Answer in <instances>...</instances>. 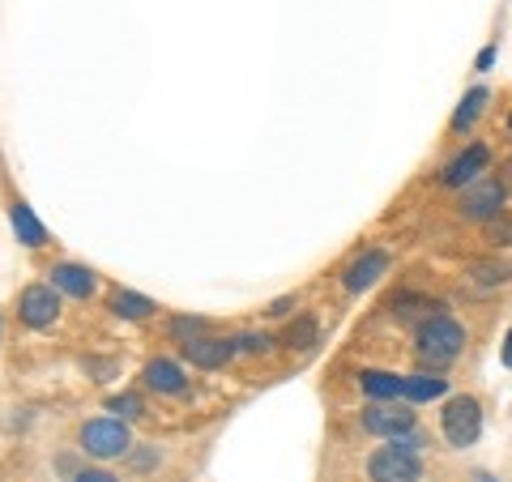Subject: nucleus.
<instances>
[{"label":"nucleus","instance_id":"1","mask_svg":"<svg viewBox=\"0 0 512 482\" xmlns=\"http://www.w3.org/2000/svg\"><path fill=\"white\" fill-rule=\"evenodd\" d=\"M466 350V329L453 316H431L419 325V359L427 367H448Z\"/></svg>","mask_w":512,"mask_h":482},{"label":"nucleus","instance_id":"2","mask_svg":"<svg viewBox=\"0 0 512 482\" xmlns=\"http://www.w3.org/2000/svg\"><path fill=\"white\" fill-rule=\"evenodd\" d=\"M440 427H444V440L453 448H470L478 436H483V406L474 397H453L440 414Z\"/></svg>","mask_w":512,"mask_h":482},{"label":"nucleus","instance_id":"3","mask_svg":"<svg viewBox=\"0 0 512 482\" xmlns=\"http://www.w3.org/2000/svg\"><path fill=\"white\" fill-rule=\"evenodd\" d=\"M82 448L90 457H124L133 440H128V427L120 419H94L82 427Z\"/></svg>","mask_w":512,"mask_h":482},{"label":"nucleus","instance_id":"4","mask_svg":"<svg viewBox=\"0 0 512 482\" xmlns=\"http://www.w3.org/2000/svg\"><path fill=\"white\" fill-rule=\"evenodd\" d=\"M363 427L372 431V436L397 440V436H406V431H414V410L406 401H380V406L363 410Z\"/></svg>","mask_w":512,"mask_h":482},{"label":"nucleus","instance_id":"5","mask_svg":"<svg viewBox=\"0 0 512 482\" xmlns=\"http://www.w3.org/2000/svg\"><path fill=\"white\" fill-rule=\"evenodd\" d=\"M18 312L30 329H52L56 325V316H60V291L52 282H35V286H26L22 291V303H18Z\"/></svg>","mask_w":512,"mask_h":482},{"label":"nucleus","instance_id":"6","mask_svg":"<svg viewBox=\"0 0 512 482\" xmlns=\"http://www.w3.org/2000/svg\"><path fill=\"white\" fill-rule=\"evenodd\" d=\"M461 214L470 222H491L495 214H504V184L500 180H474L461 192Z\"/></svg>","mask_w":512,"mask_h":482},{"label":"nucleus","instance_id":"7","mask_svg":"<svg viewBox=\"0 0 512 482\" xmlns=\"http://www.w3.org/2000/svg\"><path fill=\"white\" fill-rule=\"evenodd\" d=\"M367 474H372V482H419V457L397 453L393 444H384L380 453L367 461Z\"/></svg>","mask_w":512,"mask_h":482},{"label":"nucleus","instance_id":"8","mask_svg":"<svg viewBox=\"0 0 512 482\" xmlns=\"http://www.w3.org/2000/svg\"><path fill=\"white\" fill-rule=\"evenodd\" d=\"M487 163H491V154H487V146H470L466 154H457V158H453V163H448V167H444V175H440V180H444L448 188H470V184L478 180V175H483V171H487Z\"/></svg>","mask_w":512,"mask_h":482},{"label":"nucleus","instance_id":"9","mask_svg":"<svg viewBox=\"0 0 512 482\" xmlns=\"http://www.w3.org/2000/svg\"><path fill=\"white\" fill-rule=\"evenodd\" d=\"M184 355H188V363L214 372V367H222L235 355V342H222V337H192V342H184Z\"/></svg>","mask_w":512,"mask_h":482},{"label":"nucleus","instance_id":"10","mask_svg":"<svg viewBox=\"0 0 512 482\" xmlns=\"http://www.w3.org/2000/svg\"><path fill=\"white\" fill-rule=\"evenodd\" d=\"M384 269H389V256L363 252L359 261L346 269V291H367V286H376V278H384Z\"/></svg>","mask_w":512,"mask_h":482},{"label":"nucleus","instance_id":"11","mask_svg":"<svg viewBox=\"0 0 512 482\" xmlns=\"http://www.w3.org/2000/svg\"><path fill=\"white\" fill-rule=\"evenodd\" d=\"M52 286L56 291H64V295H73V299H86L90 291H94V273L86 269V265H52Z\"/></svg>","mask_w":512,"mask_h":482},{"label":"nucleus","instance_id":"12","mask_svg":"<svg viewBox=\"0 0 512 482\" xmlns=\"http://www.w3.org/2000/svg\"><path fill=\"white\" fill-rule=\"evenodd\" d=\"M146 384L154 393H184L188 389V380H184V372L175 367L171 359H154V363H146Z\"/></svg>","mask_w":512,"mask_h":482},{"label":"nucleus","instance_id":"13","mask_svg":"<svg viewBox=\"0 0 512 482\" xmlns=\"http://www.w3.org/2000/svg\"><path fill=\"white\" fill-rule=\"evenodd\" d=\"M359 384H363V393L376 397V401H397V397H406L402 376H393V372H363Z\"/></svg>","mask_w":512,"mask_h":482},{"label":"nucleus","instance_id":"14","mask_svg":"<svg viewBox=\"0 0 512 482\" xmlns=\"http://www.w3.org/2000/svg\"><path fill=\"white\" fill-rule=\"evenodd\" d=\"M13 231H18V239L26 248H39L43 239H47V231H43V222L35 218V210H30V205H13Z\"/></svg>","mask_w":512,"mask_h":482},{"label":"nucleus","instance_id":"15","mask_svg":"<svg viewBox=\"0 0 512 482\" xmlns=\"http://www.w3.org/2000/svg\"><path fill=\"white\" fill-rule=\"evenodd\" d=\"M111 312L124 316V320H146L154 312V303L146 295H137V291H116L111 295Z\"/></svg>","mask_w":512,"mask_h":482},{"label":"nucleus","instance_id":"16","mask_svg":"<svg viewBox=\"0 0 512 482\" xmlns=\"http://www.w3.org/2000/svg\"><path fill=\"white\" fill-rule=\"evenodd\" d=\"M402 389L410 401H436L448 393V380L440 376H402Z\"/></svg>","mask_w":512,"mask_h":482},{"label":"nucleus","instance_id":"17","mask_svg":"<svg viewBox=\"0 0 512 482\" xmlns=\"http://www.w3.org/2000/svg\"><path fill=\"white\" fill-rule=\"evenodd\" d=\"M483 107H487V90L483 86H474L466 99H461V107H457V116H453V133H466V128L483 116Z\"/></svg>","mask_w":512,"mask_h":482},{"label":"nucleus","instance_id":"18","mask_svg":"<svg viewBox=\"0 0 512 482\" xmlns=\"http://www.w3.org/2000/svg\"><path fill=\"white\" fill-rule=\"evenodd\" d=\"M470 278H474L478 291H491V286H504V282L512 278V269H508L504 261H478V265L470 269Z\"/></svg>","mask_w":512,"mask_h":482},{"label":"nucleus","instance_id":"19","mask_svg":"<svg viewBox=\"0 0 512 482\" xmlns=\"http://www.w3.org/2000/svg\"><path fill=\"white\" fill-rule=\"evenodd\" d=\"M286 346H295V350H312L316 346V320L312 316H299L291 329H286Z\"/></svg>","mask_w":512,"mask_h":482},{"label":"nucleus","instance_id":"20","mask_svg":"<svg viewBox=\"0 0 512 482\" xmlns=\"http://www.w3.org/2000/svg\"><path fill=\"white\" fill-rule=\"evenodd\" d=\"M107 410L120 414V419H141V414H146V401L137 393H116V397H107Z\"/></svg>","mask_w":512,"mask_h":482},{"label":"nucleus","instance_id":"21","mask_svg":"<svg viewBox=\"0 0 512 482\" xmlns=\"http://www.w3.org/2000/svg\"><path fill=\"white\" fill-rule=\"evenodd\" d=\"M171 333L180 337V342H192V337H201V333H205V320H197V316H180V320H171Z\"/></svg>","mask_w":512,"mask_h":482},{"label":"nucleus","instance_id":"22","mask_svg":"<svg viewBox=\"0 0 512 482\" xmlns=\"http://www.w3.org/2000/svg\"><path fill=\"white\" fill-rule=\"evenodd\" d=\"M487 235L495 239V244H512V218H508V214H495V218L487 222Z\"/></svg>","mask_w":512,"mask_h":482},{"label":"nucleus","instance_id":"23","mask_svg":"<svg viewBox=\"0 0 512 482\" xmlns=\"http://www.w3.org/2000/svg\"><path fill=\"white\" fill-rule=\"evenodd\" d=\"M389 444L397 448V453H410V457H419L423 448H427V440L423 436H410V431H406V436H397V440H389Z\"/></svg>","mask_w":512,"mask_h":482},{"label":"nucleus","instance_id":"24","mask_svg":"<svg viewBox=\"0 0 512 482\" xmlns=\"http://www.w3.org/2000/svg\"><path fill=\"white\" fill-rule=\"evenodd\" d=\"M235 350H256V355H261V350H269V337H265V333H252V337H239V342H235Z\"/></svg>","mask_w":512,"mask_h":482},{"label":"nucleus","instance_id":"25","mask_svg":"<svg viewBox=\"0 0 512 482\" xmlns=\"http://www.w3.org/2000/svg\"><path fill=\"white\" fill-rule=\"evenodd\" d=\"M73 482H120V478H111V474H103V470H86V474H77Z\"/></svg>","mask_w":512,"mask_h":482},{"label":"nucleus","instance_id":"26","mask_svg":"<svg viewBox=\"0 0 512 482\" xmlns=\"http://www.w3.org/2000/svg\"><path fill=\"white\" fill-rule=\"evenodd\" d=\"M286 308H295V299H278L274 308H269V316H286Z\"/></svg>","mask_w":512,"mask_h":482},{"label":"nucleus","instance_id":"27","mask_svg":"<svg viewBox=\"0 0 512 482\" xmlns=\"http://www.w3.org/2000/svg\"><path fill=\"white\" fill-rule=\"evenodd\" d=\"M491 64H495V47H487V52L478 56V69H491Z\"/></svg>","mask_w":512,"mask_h":482},{"label":"nucleus","instance_id":"28","mask_svg":"<svg viewBox=\"0 0 512 482\" xmlns=\"http://www.w3.org/2000/svg\"><path fill=\"white\" fill-rule=\"evenodd\" d=\"M504 363L512 367V329H508V337H504Z\"/></svg>","mask_w":512,"mask_h":482},{"label":"nucleus","instance_id":"29","mask_svg":"<svg viewBox=\"0 0 512 482\" xmlns=\"http://www.w3.org/2000/svg\"><path fill=\"white\" fill-rule=\"evenodd\" d=\"M508 124H512V120H508Z\"/></svg>","mask_w":512,"mask_h":482}]
</instances>
